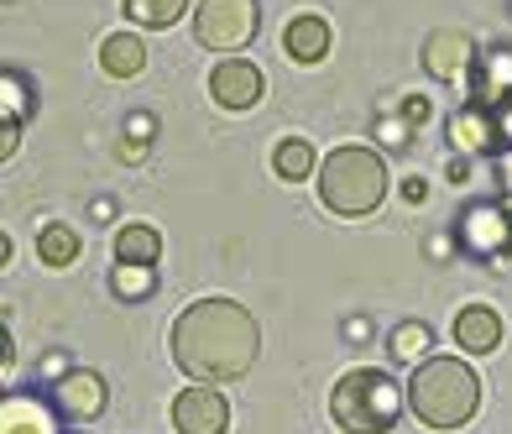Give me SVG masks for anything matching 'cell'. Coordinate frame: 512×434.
<instances>
[{
	"label": "cell",
	"mask_w": 512,
	"mask_h": 434,
	"mask_svg": "<svg viewBox=\"0 0 512 434\" xmlns=\"http://www.w3.org/2000/svg\"><path fill=\"white\" fill-rule=\"evenodd\" d=\"M100 68L110 79H136L147 68V42L136 37V32H110L100 42Z\"/></svg>",
	"instance_id": "cell-16"
},
{
	"label": "cell",
	"mask_w": 512,
	"mask_h": 434,
	"mask_svg": "<svg viewBox=\"0 0 512 434\" xmlns=\"http://www.w3.org/2000/svg\"><path fill=\"white\" fill-rule=\"evenodd\" d=\"M502 314L492 304H465L455 314V346L460 351H471V356H492L502 346Z\"/></svg>",
	"instance_id": "cell-14"
},
{
	"label": "cell",
	"mask_w": 512,
	"mask_h": 434,
	"mask_svg": "<svg viewBox=\"0 0 512 434\" xmlns=\"http://www.w3.org/2000/svg\"><path fill=\"white\" fill-rule=\"evenodd\" d=\"M131 136H142V142H147V136H152V116H131Z\"/></svg>",
	"instance_id": "cell-30"
},
{
	"label": "cell",
	"mask_w": 512,
	"mask_h": 434,
	"mask_svg": "<svg viewBox=\"0 0 512 434\" xmlns=\"http://www.w3.org/2000/svg\"><path fill=\"white\" fill-rule=\"evenodd\" d=\"M283 53L293 63H319V58H330V21L304 11V16H293L288 21V32H283Z\"/></svg>",
	"instance_id": "cell-15"
},
{
	"label": "cell",
	"mask_w": 512,
	"mask_h": 434,
	"mask_svg": "<svg viewBox=\"0 0 512 434\" xmlns=\"http://www.w3.org/2000/svg\"><path fill=\"white\" fill-rule=\"evenodd\" d=\"M115 262H136V267H157L162 262V236L147 220H131L115 231Z\"/></svg>",
	"instance_id": "cell-17"
},
{
	"label": "cell",
	"mask_w": 512,
	"mask_h": 434,
	"mask_svg": "<svg viewBox=\"0 0 512 434\" xmlns=\"http://www.w3.org/2000/svg\"><path fill=\"white\" fill-rule=\"evenodd\" d=\"M262 89H267V79L251 58H220L215 68H209V95H215V105L230 110V116L262 105Z\"/></svg>",
	"instance_id": "cell-8"
},
{
	"label": "cell",
	"mask_w": 512,
	"mask_h": 434,
	"mask_svg": "<svg viewBox=\"0 0 512 434\" xmlns=\"http://www.w3.org/2000/svg\"><path fill=\"white\" fill-rule=\"evenodd\" d=\"M345 335H351V340H366L371 325H366V319H351V325H345Z\"/></svg>",
	"instance_id": "cell-31"
},
{
	"label": "cell",
	"mask_w": 512,
	"mask_h": 434,
	"mask_svg": "<svg viewBox=\"0 0 512 434\" xmlns=\"http://www.w3.org/2000/svg\"><path fill=\"white\" fill-rule=\"evenodd\" d=\"M387 351H392V361H398V367H418V361L434 356V330L424 325V319H403V325L392 330Z\"/></svg>",
	"instance_id": "cell-19"
},
{
	"label": "cell",
	"mask_w": 512,
	"mask_h": 434,
	"mask_svg": "<svg viewBox=\"0 0 512 434\" xmlns=\"http://www.w3.org/2000/svg\"><path fill=\"white\" fill-rule=\"evenodd\" d=\"M497 142H502V147H512V100L497 110Z\"/></svg>",
	"instance_id": "cell-28"
},
{
	"label": "cell",
	"mask_w": 512,
	"mask_h": 434,
	"mask_svg": "<svg viewBox=\"0 0 512 434\" xmlns=\"http://www.w3.org/2000/svg\"><path fill=\"white\" fill-rule=\"evenodd\" d=\"M403 121L418 131V126L429 121V100H424V95H408V100H403Z\"/></svg>",
	"instance_id": "cell-25"
},
{
	"label": "cell",
	"mask_w": 512,
	"mask_h": 434,
	"mask_svg": "<svg viewBox=\"0 0 512 434\" xmlns=\"http://www.w3.org/2000/svg\"><path fill=\"white\" fill-rule=\"evenodd\" d=\"M157 288V267H136V262H115L110 267V293L115 299H147V293Z\"/></svg>",
	"instance_id": "cell-23"
},
{
	"label": "cell",
	"mask_w": 512,
	"mask_h": 434,
	"mask_svg": "<svg viewBox=\"0 0 512 434\" xmlns=\"http://www.w3.org/2000/svg\"><path fill=\"white\" fill-rule=\"evenodd\" d=\"M16 147H21V126L0 121V157H16Z\"/></svg>",
	"instance_id": "cell-26"
},
{
	"label": "cell",
	"mask_w": 512,
	"mask_h": 434,
	"mask_svg": "<svg viewBox=\"0 0 512 434\" xmlns=\"http://www.w3.org/2000/svg\"><path fill=\"white\" fill-rule=\"evenodd\" d=\"M37 110V100H32V89H27V74H21V68H6V74H0V121H27Z\"/></svg>",
	"instance_id": "cell-21"
},
{
	"label": "cell",
	"mask_w": 512,
	"mask_h": 434,
	"mask_svg": "<svg viewBox=\"0 0 512 434\" xmlns=\"http://www.w3.org/2000/svg\"><path fill=\"white\" fill-rule=\"evenodd\" d=\"M58 419L63 414L48 393H27V387L0 393V434H63Z\"/></svg>",
	"instance_id": "cell-10"
},
{
	"label": "cell",
	"mask_w": 512,
	"mask_h": 434,
	"mask_svg": "<svg viewBox=\"0 0 512 434\" xmlns=\"http://www.w3.org/2000/svg\"><path fill=\"white\" fill-rule=\"evenodd\" d=\"M272 173L283 178V184H304L309 173H319L314 142H304V136H283V142L272 147Z\"/></svg>",
	"instance_id": "cell-18"
},
{
	"label": "cell",
	"mask_w": 512,
	"mask_h": 434,
	"mask_svg": "<svg viewBox=\"0 0 512 434\" xmlns=\"http://www.w3.org/2000/svg\"><path fill=\"white\" fill-rule=\"evenodd\" d=\"M408 408L418 424H429L439 434H455L476 419L481 408V377L465 367L460 356H429L418 361L408 377Z\"/></svg>",
	"instance_id": "cell-2"
},
{
	"label": "cell",
	"mask_w": 512,
	"mask_h": 434,
	"mask_svg": "<svg viewBox=\"0 0 512 434\" xmlns=\"http://www.w3.org/2000/svg\"><path fill=\"white\" fill-rule=\"evenodd\" d=\"M408 408V387L382 367H351L330 387V419L345 434H387Z\"/></svg>",
	"instance_id": "cell-4"
},
{
	"label": "cell",
	"mask_w": 512,
	"mask_h": 434,
	"mask_svg": "<svg viewBox=\"0 0 512 434\" xmlns=\"http://www.w3.org/2000/svg\"><path fill=\"white\" fill-rule=\"evenodd\" d=\"M126 16L136 21V27H152V32H168L173 21L189 11V0H121Z\"/></svg>",
	"instance_id": "cell-22"
},
{
	"label": "cell",
	"mask_w": 512,
	"mask_h": 434,
	"mask_svg": "<svg viewBox=\"0 0 512 434\" xmlns=\"http://www.w3.org/2000/svg\"><path fill=\"white\" fill-rule=\"evenodd\" d=\"M79 251H84V241H79L74 225L53 220V225H42V231H37V257H42V267H74Z\"/></svg>",
	"instance_id": "cell-20"
},
{
	"label": "cell",
	"mask_w": 512,
	"mask_h": 434,
	"mask_svg": "<svg viewBox=\"0 0 512 434\" xmlns=\"http://www.w3.org/2000/svg\"><path fill=\"white\" fill-rule=\"evenodd\" d=\"M121 157H126V163H147V142H142V136H126Z\"/></svg>",
	"instance_id": "cell-27"
},
{
	"label": "cell",
	"mask_w": 512,
	"mask_h": 434,
	"mask_svg": "<svg viewBox=\"0 0 512 434\" xmlns=\"http://www.w3.org/2000/svg\"><path fill=\"white\" fill-rule=\"evenodd\" d=\"M455 246L476 262H502L512 257V210L497 199H476L465 204L455 220Z\"/></svg>",
	"instance_id": "cell-6"
},
{
	"label": "cell",
	"mask_w": 512,
	"mask_h": 434,
	"mask_svg": "<svg viewBox=\"0 0 512 434\" xmlns=\"http://www.w3.org/2000/svg\"><path fill=\"white\" fill-rule=\"evenodd\" d=\"M173 429L178 434H225L230 429V403L215 393V382H194L173 398Z\"/></svg>",
	"instance_id": "cell-9"
},
{
	"label": "cell",
	"mask_w": 512,
	"mask_h": 434,
	"mask_svg": "<svg viewBox=\"0 0 512 434\" xmlns=\"http://www.w3.org/2000/svg\"><path fill=\"white\" fill-rule=\"evenodd\" d=\"M256 32H262L256 0H199L194 11V42L209 53H241Z\"/></svg>",
	"instance_id": "cell-5"
},
{
	"label": "cell",
	"mask_w": 512,
	"mask_h": 434,
	"mask_svg": "<svg viewBox=\"0 0 512 434\" xmlns=\"http://www.w3.org/2000/svg\"><path fill=\"white\" fill-rule=\"evenodd\" d=\"M48 398L58 403V414H63L68 424H95L105 408H110V387H105L100 372L74 367L68 377H58V382L48 387Z\"/></svg>",
	"instance_id": "cell-7"
},
{
	"label": "cell",
	"mask_w": 512,
	"mask_h": 434,
	"mask_svg": "<svg viewBox=\"0 0 512 434\" xmlns=\"http://www.w3.org/2000/svg\"><path fill=\"white\" fill-rule=\"evenodd\" d=\"M492 178H497L502 194H512V147H502V152L492 157Z\"/></svg>",
	"instance_id": "cell-24"
},
{
	"label": "cell",
	"mask_w": 512,
	"mask_h": 434,
	"mask_svg": "<svg viewBox=\"0 0 512 434\" xmlns=\"http://www.w3.org/2000/svg\"><path fill=\"white\" fill-rule=\"evenodd\" d=\"M445 136H450V147H455V157H486V152H502V142H497V110H486V105H476V100H465L455 116H450V126H445Z\"/></svg>",
	"instance_id": "cell-12"
},
{
	"label": "cell",
	"mask_w": 512,
	"mask_h": 434,
	"mask_svg": "<svg viewBox=\"0 0 512 434\" xmlns=\"http://www.w3.org/2000/svg\"><path fill=\"white\" fill-rule=\"evenodd\" d=\"M387 199V163L377 147L366 142H345L319 163V204L330 215L361 220Z\"/></svg>",
	"instance_id": "cell-3"
},
{
	"label": "cell",
	"mask_w": 512,
	"mask_h": 434,
	"mask_svg": "<svg viewBox=\"0 0 512 434\" xmlns=\"http://www.w3.org/2000/svg\"><path fill=\"white\" fill-rule=\"evenodd\" d=\"M403 199L408 204H424L429 199V184H424V178H403Z\"/></svg>",
	"instance_id": "cell-29"
},
{
	"label": "cell",
	"mask_w": 512,
	"mask_h": 434,
	"mask_svg": "<svg viewBox=\"0 0 512 434\" xmlns=\"http://www.w3.org/2000/svg\"><path fill=\"white\" fill-rule=\"evenodd\" d=\"M476 58H481V53H476L471 32H460V27H439V32H429V42H424V68H429V79H439V84L471 79Z\"/></svg>",
	"instance_id": "cell-11"
},
{
	"label": "cell",
	"mask_w": 512,
	"mask_h": 434,
	"mask_svg": "<svg viewBox=\"0 0 512 434\" xmlns=\"http://www.w3.org/2000/svg\"><path fill=\"white\" fill-rule=\"evenodd\" d=\"M471 100L486 110H502L512 100V42H492L471 68Z\"/></svg>",
	"instance_id": "cell-13"
},
{
	"label": "cell",
	"mask_w": 512,
	"mask_h": 434,
	"mask_svg": "<svg viewBox=\"0 0 512 434\" xmlns=\"http://www.w3.org/2000/svg\"><path fill=\"white\" fill-rule=\"evenodd\" d=\"M173 361L194 382H236L251 372L256 351H262V330L246 304L236 299H194L173 319Z\"/></svg>",
	"instance_id": "cell-1"
}]
</instances>
